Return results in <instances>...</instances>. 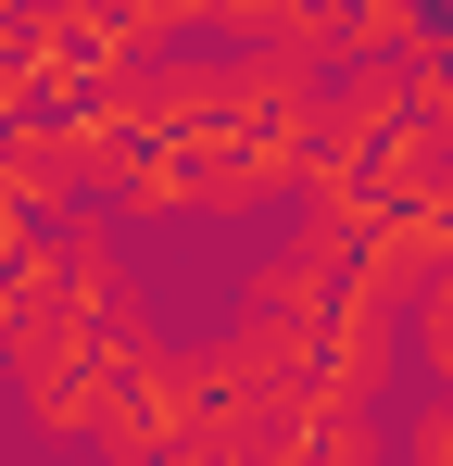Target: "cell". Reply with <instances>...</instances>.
<instances>
[{
	"instance_id": "obj_1",
	"label": "cell",
	"mask_w": 453,
	"mask_h": 466,
	"mask_svg": "<svg viewBox=\"0 0 453 466\" xmlns=\"http://www.w3.org/2000/svg\"><path fill=\"white\" fill-rule=\"evenodd\" d=\"M290 466H403V441L378 429L366 403H315V429H302V454Z\"/></svg>"
},
{
	"instance_id": "obj_2",
	"label": "cell",
	"mask_w": 453,
	"mask_h": 466,
	"mask_svg": "<svg viewBox=\"0 0 453 466\" xmlns=\"http://www.w3.org/2000/svg\"><path fill=\"white\" fill-rule=\"evenodd\" d=\"M390 441H403V466H453V390H428V403H416Z\"/></svg>"
}]
</instances>
